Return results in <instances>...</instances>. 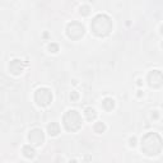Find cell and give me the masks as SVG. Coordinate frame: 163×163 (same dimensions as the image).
Masks as SVG:
<instances>
[{
	"mask_svg": "<svg viewBox=\"0 0 163 163\" xmlns=\"http://www.w3.org/2000/svg\"><path fill=\"white\" fill-rule=\"evenodd\" d=\"M163 147L162 138L157 133H148L142 139V151L149 157L159 154Z\"/></svg>",
	"mask_w": 163,
	"mask_h": 163,
	"instance_id": "6da1fadb",
	"label": "cell"
},
{
	"mask_svg": "<svg viewBox=\"0 0 163 163\" xmlns=\"http://www.w3.org/2000/svg\"><path fill=\"white\" fill-rule=\"evenodd\" d=\"M90 29L98 37H106L112 31V21L106 14H98L93 18L90 23Z\"/></svg>",
	"mask_w": 163,
	"mask_h": 163,
	"instance_id": "7a4b0ae2",
	"label": "cell"
},
{
	"mask_svg": "<svg viewBox=\"0 0 163 163\" xmlns=\"http://www.w3.org/2000/svg\"><path fill=\"white\" fill-rule=\"evenodd\" d=\"M82 122H83L82 116L79 115V112L75 110L66 111V114L62 117V124H64L65 129L68 131H71V133L78 131L82 128Z\"/></svg>",
	"mask_w": 163,
	"mask_h": 163,
	"instance_id": "3957f363",
	"label": "cell"
},
{
	"mask_svg": "<svg viewBox=\"0 0 163 163\" xmlns=\"http://www.w3.org/2000/svg\"><path fill=\"white\" fill-rule=\"evenodd\" d=\"M35 101L38 106L46 107L52 101V93L48 88H38L35 93Z\"/></svg>",
	"mask_w": 163,
	"mask_h": 163,
	"instance_id": "277c9868",
	"label": "cell"
},
{
	"mask_svg": "<svg viewBox=\"0 0 163 163\" xmlns=\"http://www.w3.org/2000/svg\"><path fill=\"white\" fill-rule=\"evenodd\" d=\"M66 35L71 40H79L84 36V27L79 22H71L66 27Z\"/></svg>",
	"mask_w": 163,
	"mask_h": 163,
	"instance_id": "5b68a950",
	"label": "cell"
},
{
	"mask_svg": "<svg viewBox=\"0 0 163 163\" xmlns=\"http://www.w3.org/2000/svg\"><path fill=\"white\" fill-rule=\"evenodd\" d=\"M148 84L152 88H159L163 84V74L159 70H152L148 74Z\"/></svg>",
	"mask_w": 163,
	"mask_h": 163,
	"instance_id": "8992f818",
	"label": "cell"
},
{
	"mask_svg": "<svg viewBox=\"0 0 163 163\" xmlns=\"http://www.w3.org/2000/svg\"><path fill=\"white\" fill-rule=\"evenodd\" d=\"M28 140L31 142L32 145H41L45 140V137H43V133L41 129H33L29 131L28 134Z\"/></svg>",
	"mask_w": 163,
	"mask_h": 163,
	"instance_id": "52a82bcc",
	"label": "cell"
},
{
	"mask_svg": "<svg viewBox=\"0 0 163 163\" xmlns=\"http://www.w3.org/2000/svg\"><path fill=\"white\" fill-rule=\"evenodd\" d=\"M26 64L22 60H18V59H14V60L10 61V64H9V70H10L12 74L14 75H19L22 71H23Z\"/></svg>",
	"mask_w": 163,
	"mask_h": 163,
	"instance_id": "ba28073f",
	"label": "cell"
},
{
	"mask_svg": "<svg viewBox=\"0 0 163 163\" xmlns=\"http://www.w3.org/2000/svg\"><path fill=\"white\" fill-rule=\"evenodd\" d=\"M47 131L51 137H56L60 133V126H59L57 122H51V124L47 125Z\"/></svg>",
	"mask_w": 163,
	"mask_h": 163,
	"instance_id": "9c48e42d",
	"label": "cell"
},
{
	"mask_svg": "<svg viewBox=\"0 0 163 163\" xmlns=\"http://www.w3.org/2000/svg\"><path fill=\"white\" fill-rule=\"evenodd\" d=\"M84 114H85L87 120H89V121H93V120L97 117V112H96V110H94V108H92V107H87V108H85V110H84Z\"/></svg>",
	"mask_w": 163,
	"mask_h": 163,
	"instance_id": "30bf717a",
	"label": "cell"
},
{
	"mask_svg": "<svg viewBox=\"0 0 163 163\" xmlns=\"http://www.w3.org/2000/svg\"><path fill=\"white\" fill-rule=\"evenodd\" d=\"M102 107L105 108L106 111H111L112 108L115 107V101L112 98H105L102 101Z\"/></svg>",
	"mask_w": 163,
	"mask_h": 163,
	"instance_id": "8fae6325",
	"label": "cell"
},
{
	"mask_svg": "<svg viewBox=\"0 0 163 163\" xmlns=\"http://www.w3.org/2000/svg\"><path fill=\"white\" fill-rule=\"evenodd\" d=\"M22 152H23L24 157H27V158H33L35 154H36L35 149H33L32 147H31V145H24L23 149H22Z\"/></svg>",
	"mask_w": 163,
	"mask_h": 163,
	"instance_id": "7c38bea8",
	"label": "cell"
},
{
	"mask_svg": "<svg viewBox=\"0 0 163 163\" xmlns=\"http://www.w3.org/2000/svg\"><path fill=\"white\" fill-rule=\"evenodd\" d=\"M105 130H106V125L103 124V122H97V124L94 125V131H96V133H98V134L103 133Z\"/></svg>",
	"mask_w": 163,
	"mask_h": 163,
	"instance_id": "4fadbf2b",
	"label": "cell"
},
{
	"mask_svg": "<svg viewBox=\"0 0 163 163\" xmlns=\"http://www.w3.org/2000/svg\"><path fill=\"white\" fill-rule=\"evenodd\" d=\"M80 13L83 15H88L89 13H90V8L87 7V5H83V7H80Z\"/></svg>",
	"mask_w": 163,
	"mask_h": 163,
	"instance_id": "5bb4252c",
	"label": "cell"
},
{
	"mask_svg": "<svg viewBox=\"0 0 163 163\" xmlns=\"http://www.w3.org/2000/svg\"><path fill=\"white\" fill-rule=\"evenodd\" d=\"M48 50H50V52H57L59 51V46L56 43H51L48 46Z\"/></svg>",
	"mask_w": 163,
	"mask_h": 163,
	"instance_id": "9a60e30c",
	"label": "cell"
},
{
	"mask_svg": "<svg viewBox=\"0 0 163 163\" xmlns=\"http://www.w3.org/2000/svg\"><path fill=\"white\" fill-rule=\"evenodd\" d=\"M70 98H71V101H76V99H78V93L73 92V93L70 94Z\"/></svg>",
	"mask_w": 163,
	"mask_h": 163,
	"instance_id": "2e32d148",
	"label": "cell"
},
{
	"mask_svg": "<svg viewBox=\"0 0 163 163\" xmlns=\"http://www.w3.org/2000/svg\"><path fill=\"white\" fill-rule=\"evenodd\" d=\"M135 142H137V139H135V138H131V139H130V145H131V147H135Z\"/></svg>",
	"mask_w": 163,
	"mask_h": 163,
	"instance_id": "e0dca14e",
	"label": "cell"
},
{
	"mask_svg": "<svg viewBox=\"0 0 163 163\" xmlns=\"http://www.w3.org/2000/svg\"><path fill=\"white\" fill-rule=\"evenodd\" d=\"M161 32H162V33H163V26H162V27H161Z\"/></svg>",
	"mask_w": 163,
	"mask_h": 163,
	"instance_id": "ac0fdd59",
	"label": "cell"
}]
</instances>
